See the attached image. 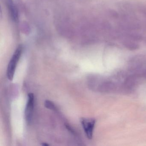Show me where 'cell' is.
<instances>
[{"instance_id": "6da1fadb", "label": "cell", "mask_w": 146, "mask_h": 146, "mask_svg": "<svg viewBox=\"0 0 146 146\" xmlns=\"http://www.w3.org/2000/svg\"><path fill=\"white\" fill-rule=\"evenodd\" d=\"M22 52V46H18L9 62L7 70V76L10 81H12L13 79L17 65L21 57Z\"/></svg>"}, {"instance_id": "7a4b0ae2", "label": "cell", "mask_w": 146, "mask_h": 146, "mask_svg": "<svg viewBox=\"0 0 146 146\" xmlns=\"http://www.w3.org/2000/svg\"><path fill=\"white\" fill-rule=\"evenodd\" d=\"M34 97L32 93L28 94V99L26 106L25 109V117L27 122L30 123L31 122L33 116V110L34 106Z\"/></svg>"}, {"instance_id": "3957f363", "label": "cell", "mask_w": 146, "mask_h": 146, "mask_svg": "<svg viewBox=\"0 0 146 146\" xmlns=\"http://www.w3.org/2000/svg\"><path fill=\"white\" fill-rule=\"evenodd\" d=\"M81 122L87 138L92 139L96 123L95 120L94 119L82 118Z\"/></svg>"}, {"instance_id": "277c9868", "label": "cell", "mask_w": 146, "mask_h": 146, "mask_svg": "<svg viewBox=\"0 0 146 146\" xmlns=\"http://www.w3.org/2000/svg\"><path fill=\"white\" fill-rule=\"evenodd\" d=\"M7 5L11 17L13 21L16 22L18 20V11L12 0H7Z\"/></svg>"}, {"instance_id": "5b68a950", "label": "cell", "mask_w": 146, "mask_h": 146, "mask_svg": "<svg viewBox=\"0 0 146 146\" xmlns=\"http://www.w3.org/2000/svg\"><path fill=\"white\" fill-rule=\"evenodd\" d=\"M45 106L48 109L54 111L56 110V107H55V105L50 101H46L45 102Z\"/></svg>"}, {"instance_id": "8992f818", "label": "cell", "mask_w": 146, "mask_h": 146, "mask_svg": "<svg viewBox=\"0 0 146 146\" xmlns=\"http://www.w3.org/2000/svg\"><path fill=\"white\" fill-rule=\"evenodd\" d=\"M42 145H43V146H48V144H46V143H44V144H42Z\"/></svg>"}]
</instances>
